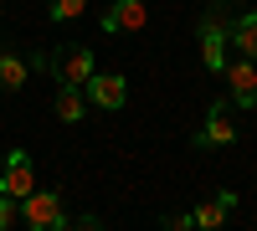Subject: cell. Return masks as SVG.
Instances as JSON below:
<instances>
[{
	"label": "cell",
	"instance_id": "cell-15",
	"mask_svg": "<svg viewBox=\"0 0 257 231\" xmlns=\"http://www.w3.org/2000/svg\"><path fill=\"white\" fill-rule=\"evenodd\" d=\"M165 231H196V221H190V216H180V211H175V216H165Z\"/></svg>",
	"mask_w": 257,
	"mask_h": 231
},
{
	"label": "cell",
	"instance_id": "cell-14",
	"mask_svg": "<svg viewBox=\"0 0 257 231\" xmlns=\"http://www.w3.org/2000/svg\"><path fill=\"white\" fill-rule=\"evenodd\" d=\"M21 216V200H11V195H0V231H11V221Z\"/></svg>",
	"mask_w": 257,
	"mask_h": 231
},
{
	"label": "cell",
	"instance_id": "cell-7",
	"mask_svg": "<svg viewBox=\"0 0 257 231\" xmlns=\"http://www.w3.org/2000/svg\"><path fill=\"white\" fill-rule=\"evenodd\" d=\"M226 41H231V31L221 26L216 16H211L206 26H201V62H206L211 72H221V67H226Z\"/></svg>",
	"mask_w": 257,
	"mask_h": 231
},
{
	"label": "cell",
	"instance_id": "cell-2",
	"mask_svg": "<svg viewBox=\"0 0 257 231\" xmlns=\"http://www.w3.org/2000/svg\"><path fill=\"white\" fill-rule=\"evenodd\" d=\"M31 190H36L31 154H26V149H11V154H6V170H0V195H11V200H26Z\"/></svg>",
	"mask_w": 257,
	"mask_h": 231
},
{
	"label": "cell",
	"instance_id": "cell-4",
	"mask_svg": "<svg viewBox=\"0 0 257 231\" xmlns=\"http://www.w3.org/2000/svg\"><path fill=\"white\" fill-rule=\"evenodd\" d=\"M201 149H221V144H237V118H231V103H211L206 129L196 134Z\"/></svg>",
	"mask_w": 257,
	"mask_h": 231
},
{
	"label": "cell",
	"instance_id": "cell-9",
	"mask_svg": "<svg viewBox=\"0 0 257 231\" xmlns=\"http://www.w3.org/2000/svg\"><path fill=\"white\" fill-rule=\"evenodd\" d=\"M82 113H88L82 93L72 88V82H57V118H62V123H82Z\"/></svg>",
	"mask_w": 257,
	"mask_h": 231
},
{
	"label": "cell",
	"instance_id": "cell-16",
	"mask_svg": "<svg viewBox=\"0 0 257 231\" xmlns=\"http://www.w3.org/2000/svg\"><path fill=\"white\" fill-rule=\"evenodd\" d=\"M67 231H103V221H98V216H82V221H77V226H67Z\"/></svg>",
	"mask_w": 257,
	"mask_h": 231
},
{
	"label": "cell",
	"instance_id": "cell-5",
	"mask_svg": "<svg viewBox=\"0 0 257 231\" xmlns=\"http://www.w3.org/2000/svg\"><path fill=\"white\" fill-rule=\"evenodd\" d=\"M82 88H88L93 108H103V113H118V108H123V98H128V82H123L118 72H93Z\"/></svg>",
	"mask_w": 257,
	"mask_h": 231
},
{
	"label": "cell",
	"instance_id": "cell-13",
	"mask_svg": "<svg viewBox=\"0 0 257 231\" xmlns=\"http://www.w3.org/2000/svg\"><path fill=\"white\" fill-rule=\"evenodd\" d=\"M88 11V0H52V21H77Z\"/></svg>",
	"mask_w": 257,
	"mask_h": 231
},
{
	"label": "cell",
	"instance_id": "cell-6",
	"mask_svg": "<svg viewBox=\"0 0 257 231\" xmlns=\"http://www.w3.org/2000/svg\"><path fill=\"white\" fill-rule=\"evenodd\" d=\"M226 82H231V98L242 103V108H252L257 103V62H247V57H237V62H226Z\"/></svg>",
	"mask_w": 257,
	"mask_h": 231
},
{
	"label": "cell",
	"instance_id": "cell-8",
	"mask_svg": "<svg viewBox=\"0 0 257 231\" xmlns=\"http://www.w3.org/2000/svg\"><path fill=\"white\" fill-rule=\"evenodd\" d=\"M57 72H62V82H72V88H82V82H88V77L98 72V67H93V52H88V47H72L67 57L57 62Z\"/></svg>",
	"mask_w": 257,
	"mask_h": 231
},
{
	"label": "cell",
	"instance_id": "cell-12",
	"mask_svg": "<svg viewBox=\"0 0 257 231\" xmlns=\"http://www.w3.org/2000/svg\"><path fill=\"white\" fill-rule=\"evenodd\" d=\"M190 221H196V231H221V221H226V205H221V200H201Z\"/></svg>",
	"mask_w": 257,
	"mask_h": 231
},
{
	"label": "cell",
	"instance_id": "cell-11",
	"mask_svg": "<svg viewBox=\"0 0 257 231\" xmlns=\"http://www.w3.org/2000/svg\"><path fill=\"white\" fill-rule=\"evenodd\" d=\"M26 77H31V67L21 62L16 52H0V88L6 93H16V88H26Z\"/></svg>",
	"mask_w": 257,
	"mask_h": 231
},
{
	"label": "cell",
	"instance_id": "cell-3",
	"mask_svg": "<svg viewBox=\"0 0 257 231\" xmlns=\"http://www.w3.org/2000/svg\"><path fill=\"white\" fill-rule=\"evenodd\" d=\"M149 21V0H113L103 11V31L108 36H128V31H144Z\"/></svg>",
	"mask_w": 257,
	"mask_h": 231
},
{
	"label": "cell",
	"instance_id": "cell-1",
	"mask_svg": "<svg viewBox=\"0 0 257 231\" xmlns=\"http://www.w3.org/2000/svg\"><path fill=\"white\" fill-rule=\"evenodd\" d=\"M21 221L31 231H67V216H62V195L57 190H31L21 200Z\"/></svg>",
	"mask_w": 257,
	"mask_h": 231
},
{
	"label": "cell",
	"instance_id": "cell-10",
	"mask_svg": "<svg viewBox=\"0 0 257 231\" xmlns=\"http://www.w3.org/2000/svg\"><path fill=\"white\" fill-rule=\"evenodd\" d=\"M231 41H237V52H242L247 62H257V11L237 16V26H231Z\"/></svg>",
	"mask_w": 257,
	"mask_h": 231
}]
</instances>
